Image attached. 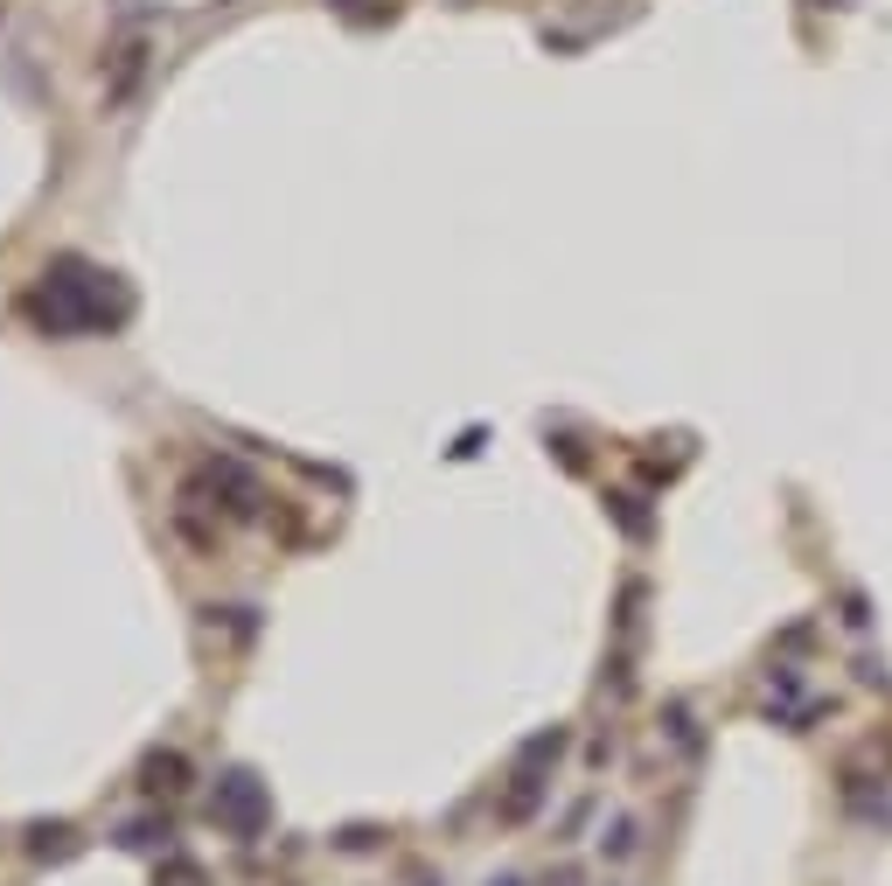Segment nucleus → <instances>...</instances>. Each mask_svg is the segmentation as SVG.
I'll return each instance as SVG.
<instances>
[{"label": "nucleus", "instance_id": "obj_3", "mask_svg": "<svg viewBox=\"0 0 892 886\" xmlns=\"http://www.w3.org/2000/svg\"><path fill=\"white\" fill-rule=\"evenodd\" d=\"M496 886H517V879H496Z\"/></svg>", "mask_w": 892, "mask_h": 886}, {"label": "nucleus", "instance_id": "obj_2", "mask_svg": "<svg viewBox=\"0 0 892 886\" xmlns=\"http://www.w3.org/2000/svg\"><path fill=\"white\" fill-rule=\"evenodd\" d=\"M167 886H202V873H196V865H175V873H167Z\"/></svg>", "mask_w": 892, "mask_h": 886}, {"label": "nucleus", "instance_id": "obj_1", "mask_svg": "<svg viewBox=\"0 0 892 886\" xmlns=\"http://www.w3.org/2000/svg\"><path fill=\"white\" fill-rule=\"evenodd\" d=\"M217 809H223V824H231V831H258L265 796H258L252 775H223V782H217Z\"/></svg>", "mask_w": 892, "mask_h": 886}]
</instances>
